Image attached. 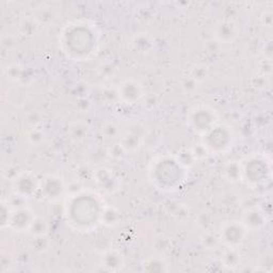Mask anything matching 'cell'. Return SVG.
I'll use <instances>...</instances> for the list:
<instances>
[{"label": "cell", "mask_w": 273, "mask_h": 273, "mask_svg": "<svg viewBox=\"0 0 273 273\" xmlns=\"http://www.w3.org/2000/svg\"><path fill=\"white\" fill-rule=\"evenodd\" d=\"M121 218L122 216L119 209L111 205H104L101 215V223L108 227H113L120 223Z\"/></svg>", "instance_id": "23"}, {"label": "cell", "mask_w": 273, "mask_h": 273, "mask_svg": "<svg viewBox=\"0 0 273 273\" xmlns=\"http://www.w3.org/2000/svg\"><path fill=\"white\" fill-rule=\"evenodd\" d=\"M93 181L106 193H114L120 187V180L113 173L104 167H97L94 169Z\"/></svg>", "instance_id": "13"}, {"label": "cell", "mask_w": 273, "mask_h": 273, "mask_svg": "<svg viewBox=\"0 0 273 273\" xmlns=\"http://www.w3.org/2000/svg\"><path fill=\"white\" fill-rule=\"evenodd\" d=\"M87 93H88V87L85 84H78L73 88V94H74V96H76L77 98L88 96Z\"/></svg>", "instance_id": "50"}, {"label": "cell", "mask_w": 273, "mask_h": 273, "mask_svg": "<svg viewBox=\"0 0 273 273\" xmlns=\"http://www.w3.org/2000/svg\"><path fill=\"white\" fill-rule=\"evenodd\" d=\"M26 138L28 143L33 145V147H36V145H40L44 142L45 133L42 129L39 128V127H34V128H31L28 132H27Z\"/></svg>", "instance_id": "34"}, {"label": "cell", "mask_w": 273, "mask_h": 273, "mask_svg": "<svg viewBox=\"0 0 273 273\" xmlns=\"http://www.w3.org/2000/svg\"><path fill=\"white\" fill-rule=\"evenodd\" d=\"M6 201L8 202L9 205H10L12 209H21V208L28 207V198L16 192H13L6 199Z\"/></svg>", "instance_id": "35"}, {"label": "cell", "mask_w": 273, "mask_h": 273, "mask_svg": "<svg viewBox=\"0 0 273 273\" xmlns=\"http://www.w3.org/2000/svg\"><path fill=\"white\" fill-rule=\"evenodd\" d=\"M188 76L195 80L198 85L202 84L209 76V67L204 63H196L191 66Z\"/></svg>", "instance_id": "28"}, {"label": "cell", "mask_w": 273, "mask_h": 273, "mask_svg": "<svg viewBox=\"0 0 273 273\" xmlns=\"http://www.w3.org/2000/svg\"><path fill=\"white\" fill-rule=\"evenodd\" d=\"M180 87H181V89H183L184 92H186L188 94H191V93H193L194 91H196V89L198 87V84L191 77L187 76L183 80H181Z\"/></svg>", "instance_id": "42"}, {"label": "cell", "mask_w": 273, "mask_h": 273, "mask_svg": "<svg viewBox=\"0 0 273 273\" xmlns=\"http://www.w3.org/2000/svg\"><path fill=\"white\" fill-rule=\"evenodd\" d=\"M40 183L41 180L32 172L22 171L21 174L12 181L13 192L29 198L40 190Z\"/></svg>", "instance_id": "9"}, {"label": "cell", "mask_w": 273, "mask_h": 273, "mask_svg": "<svg viewBox=\"0 0 273 273\" xmlns=\"http://www.w3.org/2000/svg\"><path fill=\"white\" fill-rule=\"evenodd\" d=\"M175 158L180 163V166L183 168H185L186 170L191 169L197 162L195 157L193 156L192 151H191V149H188V148L180 149L177 152V154L175 155Z\"/></svg>", "instance_id": "27"}, {"label": "cell", "mask_w": 273, "mask_h": 273, "mask_svg": "<svg viewBox=\"0 0 273 273\" xmlns=\"http://www.w3.org/2000/svg\"><path fill=\"white\" fill-rule=\"evenodd\" d=\"M108 158V148L105 149L102 147H95L91 149V151L88 153V160L90 165H101Z\"/></svg>", "instance_id": "29"}, {"label": "cell", "mask_w": 273, "mask_h": 273, "mask_svg": "<svg viewBox=\"0 0 273 273\" xmlns=\"http://www.w3.org/2000/svg\"><path fill=\"white\" fill-rule=\"evenodd\" d=\"M93 174H94V169H92V165H90L89 162L86 163V165L80 166L76 171L77 179L84 181V183L90 179L93 180Z\"/></svg>", "instance_id": "38"}, {"label": "cell", "mask_w": 273, "mask_h": 273, "mask_svg": "<svg viewBox=\"0 0 273 273\" xmlns=\"http://www.w3.org/2000/svg\"><path fill=\"white\" fill-rule=\"evenodd\" d=\"M239 29L237 25L230 20H223L215 27V41L219 44H231L238 38Z\"/></svg>", "instance_id": "14"}, {"label": "cell", "mask_w": 273, "mask_h": 273, "mask_svg": "<svg viewBox=\"0 0 273 273\" xmlns=\"http://www.w3.org/2000/svg\"><path fill=\"white\" fill-rule=\"evenodd\" d=\"M39 191L45 199L49 202H57L66 194V184L62 177L49 174L41 180Z\"/></svg>", "instance_id": "8"}, {"label": "cell", "mask_w": 273, "mask_h": 273, "mask_svg": "<svg viewBox=\"0 0 273 273\" xmlns=\"http://www.w3.org/2000/svg\"><path fill=\"white\" fill-rule=\"evenodd\" d=\"M0 265H2V271H6L7 268L10 267L11 265V260L9 261V256H2V259H0Z\"/></svg>", "instance_id": "54"}, {"label": "cell", "mask_w": 273, "mask_h": 273, "mask_svg": "<svg viewBox=\"0 0 273 273\" xmlns=\"http://www.w3.org/2000/svg\"><path fill=\"white\" fill-rule=\"evenodd\" d=\"M97 33L92 26L86 23L67 25L62 32L61 45L63 51L73 60L83 61L95 52Z\"/></svg>", "instance_id": "2"}, {"label": "cell", "mask_w": 273, "mask_h": 273, "mask_svg": "<svg viewBox=\"0 0 273 273\" xmlns=\"http://www.w3.org/2000/svg\"><path fill=\"white\" fill-rule=\"evenodd\" d=\"M90 128L88 124L81 121L77 122H73L70 124L69 128H67V135L71 141L75 142V143H80L87 139V136L89 135Z\"/></svg>", "instance_id": "20"}, {"label": "cell", "mask_w": 273, "mask_h": 273, "mask_svg": "<svg viewBox=\"0 0 273 273\" xmlns=\"http://www.w3.org/2000/svg\"><path fill=\"white\" fill-rule=\"evenodd\" d=\"M35 217L29 207L13 209L9 222V229L17 233L28 232Z\"/></svg>", "instance_id": "12"}, {"label": "cell", "mask_w": 273, "mask_h": 273, "mask_svg": "<svg viewBox=\"0 0 273 273\" xmlns=\"http://www.w3.org/2000/svg\"><path fill=\"white\" fill-rule=\"evenodd\" d=\"M142 270L145 272H154V273H161V272H168L169 265L161 255L151 256L145 259L142 262Z\"/></svg>", "instance_id": "21"}, {"label": "cell", "mask_w": 273, "mask_h": 273, "mask_svg": "<svg viewBox=\"0 0 273 273\" xmlns=\"http://www.w3.org/2000/svg\"><path fill=\"white\" fill-rule=\"evenodd\" d=\"M25 120H26L27 124L31 127V128H34V127H39V125L42 123L43 117L40 112L32 111L26 115Z\"/></svg>", "instance_id": "44"}, {"label": "cell", "mask_w": 273, "mask_h": 273, "mask_svg": "<svg viewBox=\"0 0 273 273\" xmlns=\"http://www.w3.org/2000/svg\"><path fill=\"white\" fill-rule=\"evenodd\" d=\"M170 245V241L167 237H163V236H161V237L157 238V241H156V248L157 249H160L161 250V247H163V250H167L168 247Z\"/></svg>", "instance_id": "53"}, {"label": "cell", "mask_w": 273, "mask_h": 273, "mask_svg": "<svg viewBox=\"0 0 273 273\" xmlns=\"http://www.w3.org/2000/svg\"><path fill=\"white\" fill-rule=\"evenodd\" d=\"M48 230H49V224L47 220L43 217H35L28 233L33 237V236L46 235L48 233Z\"/></svg>", "instance_id": "30"}, {"label": "cell", "mask_w": 273, "mask_h": 273, "mask_svg": "<svg viewBox=\"0 0 273 273\" xmlns=\"http://www.w3.org/2000/svg\"><path fill=\"white\" fill-rule=\"evenodd\" d=\"M101 266L108 272L121 271L125 266V257L123 253L115 249L105 251L101 257Z\"/></svg>", "instance_id": "16"}, {"label": "cell", "mask_w": 273, "mask_h": 273, "mask_svg": "<svg viewBox=\"0 0 273 273\" xmlns=\"http://www.w3.org/2000/svg\"><path fill=\"white\" fill-rule=\"evenodd\" d=\"M258 74L265 78H268L272 75V61L262 59L258 63Z\"/></svg>", "instance_id": "41"}, {"label": "cell", "mask_w": 273, "mask_h": 273, "mask_svg": "<svg viewBox=\"0 0 273 273\" xmlns=\"http://www.w3.org/2000/svg\"><path fill=\"white\" fill-rule=\"evenodd\" d=\"M131 46L132 48L140 53H148L153 50L155 44L154 39L149 33L140 32L133 35L131 40Z\"/></svg>", "instance_id": "19"}, {"label": "cell", "mask_w": 273, "mask_h": 273, "mask_svg": "<svg viewBox=\"0 0 273 273\" xmlns=\"http://www.w3.org/2000/svg\"><path fill=\"white\" fill-rule=\"evenodd\" d=\"M21 172L22 171H20V170H18L16 167H13V166H8L5 170H4V173H3V174H4V177L6 178V179H10L11 181H13L18 175H20L21 174Z\"/></svg>", "instance_id": "49"}, {"label": "cell", "mask_w": 273, "mask_h": 273, "mask_svg": "<svg viewBox=\"0 0 273 273\" xmlns=\"http://www.w3.org/2000/svg\"><path fill=\"white\" fill-rule=\"evenodd\" d=\"M34 80V73L30 67H26L24 66L23 73L20 81H18V84L21 86H29L30 84H32V81Z\"/></svg>", "instance_id": "45"}, {"label": "cell", "mask_w": 273, "mask_h": 273, "mask_svg": "<svg viewBox=\"0 0 273 273\" xmlns=\"http://www.w3.org/2000/svg\"><path fill=\"white\" fill-rule=\"evenodd\" d=\"M16 39L12 34H6L2 39V46L6 50H11L16 46Z\"/></svg>", "instance_id": "47"}, {"label": "cell", "mask_w": 273, "mask_h": 273, "mask_svg": "<svg viewBox=\"0 0 273 273\" xmlns=\"http://www.w3.org/2000/svg\"><path fill=\"white\" fill-rule=\"evenodd\" d=\"M58 12L56 8L51 5L45 4L35 9L33 17L40 26H50L57 20Z\"/></svg>", "instance_id": "17"}, {"label": "cell", "mask_w": 273, "mask_h": 273, "mask_svg": "<svg viewBox=\"0 0 273 273\" xmlns=\"http://www.w3.org/2000/svg\"><path fill=\"white\" fill-rule=\"evenodd\" d=\"M13 209L8 204L6 199L2 202L0 205V225H2L3 229L9 227V222H10V218Z\"/></svg>", "instance_id": "37"}, {"label": "cell", "mask_w": 273, "mask_h": 273, "mask_svg": "<svg viewBox=\"0 0 273 273\" xmlns=\"http://www.w3.org/2000/svg\"><path fill=\"white\" fill-rule=\"evenodd\" d=\"M143 106L144 108L149 109V110H152V109L156 108L159 104V101H158V97L156 95H148V96H144L143 99Z\"/></svg>", "instance_id": "48"}, {"label": "cell", "mask_w": 273, "mask_h": 273, "mask_svg": "<svg viewBox=\"0 0 273 273\" xmlns=\"http://www.w3.org/2000/svg\"><path fill=\"white\" fill-rule=\"evenodd\" d=\"M102 99L107 104L120 102L119 89H117V87H105L102 90Z\"/></svg>", "instance_id": "33"}, {"label": "cell", "mask_w": 273, "mask_h": 273, "mask_svg": "<svg viewBox=\"0 0 273 273\" xmlns=\"http://www.w3.org/2000/svg\"><path fill=\"white\" fill-rule=\"evenodd\" d=\"M248 231H259L267 223V216L259 207H250L245 209L240 220Z\"/></svg>", "instance_id": "15"}, {"label": "cell", "mask_w": 273, "mask_h": 273, "mask_svg": "<svg viewBox=\"0 0 273 273\" xmlns=\"http://www.w3.org/2000/svg\"><path fill=\"white\" fill-rule=\"evenodd\" d=\"M102 134L104 135V138L107 140L120 139V136L122 135L119 125L114 122H111V121L107 122L103 125Z\"/></svg>", "instance_id": "31"}, {"label": "cell", "mask_w": 273, "mask_h": 273, "mask_svg": "<svg viewBox=\"0 0 273 273\" xmlns=\"http://www.w3.org/2000/svg\"><path fill=\"white\" fill-rule=\"evenodd\" d=\"M260 21L263 27H266V28H271L272 24H273V14L271 10H267L261 14Z\"/></svg>", "instance_id": "51"}, {"label": "cell", "mask_w": 273, "mask_h": 273, "mask_svg": "<svg viewBox=\"0 0 273 273\" xmlns=\"http://www.w3.org/2000/svg\"><path fill=\"white\" fill-rule=\"evenodd\" d=\"M86 191V186L84 181L79 179H74L66 184V195L69 196H75Z\"/></svg>", "instance_id": "36"}, {"label": "cell", "mask_w": 273, "mask_h": 273, "mask_svg": "<svg viewBox=\"0 0 273 273\" xmlns=\"http://www.w3.org/2000/svg\"><path fill=\"white\" fill-rule=\"evenodd\" d=\"M242 180L252 186H258L265 183L271 176V161L266 156L252 155L242 162Z\"/></svg>", "instance_id": "5"}, {"label": "cell", "mask_w": 273, "mask_h": 273, "mask_svg": "<svg viewBox=\"0 0 273 273\" xmlns=\"http://www.w3.org/2000/svg\"><path fill=\"white\" fill-rule=\"evenodd\" d=\"M23 70H24V66L21 65V64H17V63H12V64L8 65L4 73L6 77L11 80V81H14V83H17L20 81L21 79V76H22V73H23Z\"/></svg>", "instance_id": "32"}, {"label": "cell", "mask_w": 273, "mask_h": 273, "mask_svg": "<svg viewBox=\"0 0 273 273\" xmlns=\"http://www.w3.org/2000/svg\"><path fill=\"white\" fill-rule=\"evenodd\" d=\"M223 176L230 183H239L242 180V166L241 161L230 160L223 167Z\"/></svg>", "instance_id": "18"}, {"label": "cell", "mask_w": 273, "mask_h": 273, "mask_svg": "<svg viewBox=\"0 0 273 273\" xmlns=\"http://www.w3.org/2000/svg\"><path fill=\"white\" fill-rule=\"evenodd\" d=\"M40 28L39 23L32 16H25L18 23V32L26 38H32L38 33Z\"/></svg>", "instance_id": "24"}, {"label": "cell", "mask_w": 273, "mask_h": 273, "mask_svg": "<svg viewBox=\"0 0 273 273\" xmlns=\"http://www.w3.org/2000/svg\"><path fill=\"white\" fill-rule=\"evenodd\" d=\"M145 139V128L140 123H132L121 136L119 142L127 153L138 151Z\"/></svg>", "instance_id": "10"}, {"label": "cell", "mask_w": 273, "mask_h": 273, "mask_svg": "<svg viewBox=\"0 0 273 273\" xmlns=\"http://www.w3.org/2000/svg\"><path fill=\"white\" fill-rule=\"evenodd\" d=\"M262 56H263V59L272 61V42L271 41L266 42L265 45H263Z\"/></svg>", "instance_id": "52"}, {"label": "cell", "mask_w": 273, "mask_h": 273, "mask_svg": "<svg viewBox=\"0 0 273 273\" xmlns=\"http://www.w3.org/2000/svg\"><path fill=\"white\" fill-rule=\"evenodd\" d=\"M235 135L231 127L217 123L202 135V143L211 154H224L234 145Z\"/></svg>", "instance_id": "4"}, {"label": "cell", "mask_w": 273, "mask_h": 273, "mask_svg": "<svg viewBox=\"0 0 273 273\" xmlns=\"http://www.w3.org/2000/svg\"><path fill=\"white\" fill-rule=\"evenodd\" d=\"M248 229L241 221L225 222L219 232L221 242L226 248L238 249L248 236Z\"/></svg>", "instance_id": "7"}, {"label": "cell", "mask_w": 273, "mask_h": 273, "mask_svg": "<svg viewBox=\"0 0 273 273\" xmlns=\"http://www.w3.org/2000/svg\"><path fill=\"white\" fill-rule=\"evenodd\" d=\"M127 154V152L124 150V148L122 147V144L117 141L114 142L111 147L108 148V155L109 158H112L114 160H121L125 157V155Z\"/></svg>", "instance_id": "39"}, {"label": "cell", "mask_w": 273, "mask_h": 273, "mask_svg": "<svg viewBox=\"0 0 273 273\" xmlns=\"http://www.w3.org/2000/svg\"><path fill=\"white\" fill-rule=\"evenodd\" d=\"M117 89H119L120 102L127 105L139 103L145 96L143 86L135 79L124 80L120 86H117Z\"/></svg>", "instance_id": "11"}, {"label": "cell", "mask_w": 273, "mask_h": 273, "mask_svg": "<svg viewBox=\"0 0 273 273\" xmlns=\"http://www.w3.org/2000/svg\"><path fill=\"white\" fill-rule=\"evenodd\" d=\"M199 242H201L202 247L208 251L216 250L222 244L219 233L208 231V230L205 231L201 235V237H199Z\"/></svg>", "instance_id": "25"}, {"label": "cell", "mask_w": 273, "mask_h": 273, "mask_svg": "<svg viewBox=\"0 0 273 273\" xmlns=\"http://www.w3.org/2000/svg\"><path fill=\"white\" fill-rule=\"evenodd\" d=\"M98 73L105 78H110L114 75L115 73V66L112 64L111 62H104L101 63V65L98 66Z\"/></svg>", "instance_id": "43"}, {"label": "cell", "mask_w": 273, "mask_h": 273, "mask_svg": "<svg viewBox=\"0 0 273 273\" xmlns=\"http://www.w3.org/2000/svg\"><path fill=\"white\" fill-rule=\"evenodd\" d=\"M191 151H192L193 153V156L195 157L196 161H201V160H204L206 159L209 155H211V153L208 152V150L206 149L205 145L201 142V143H197V144H194L192 148H190Z\"/></svg>", "instance_id": "40"}, {"label": "cell", "mask_w": 273, "mask_h": 273, "mask_svg": "<svg viewBox=\"0 0 273 273\" xmlns=\"http://www.w3.org/2000/svg\"><path fill=\"white\" fill-rule=\"evenodd\" d=\"M186 171L175 156H163L153 163L150 177L153 184L159 189L171 191L176 189L185 180Z\"/></svg>", "instance_id": "3"}, {"label": "cell", "mask_w": 273, "mask_h": 273, "mask_svg": "<svg viewBox=\"0 0 273 273\" xmlns=\"http://www.w3.org/2000/svg\"><path fill=\"white\" fill-rule=\"evenodd\" d=\"M30 248L36 254H44L51 248V240L46 235L33 236V239L30 242Z\"/></svg>", "instance_id": "26"}, {"label": "cell", "mask_w": 273, "mask_h": 273, "mask_svg": "<svg viewBox=\"0 0 273 273\" xmlns=\"http://www.w3.org/2000/svg\"><path fill=\"white\" fill-rule=\"evenodd\" d=\"M222 266L229 270H236L241 263V255L236 248H226L221 255Z\"/></svg>", "instance_id": "22"}, {"label": "cell", "mask_w": 273, "mask_h": 273, "mask_svg": "<svg viewBox=\"0 0 273 273\" xmlns=\"http://www.w3.org/2000/svg\"><path fill=\"white\" fill-rule=\"evenodd\" d=\"M76 108L79 112H88L92 108V101L88 96L77 98Z\"/></svg>", "instance_id": "46"}, {"label": "cell", "mask_w": 273, "mask_h": 273, "mask_svg": "<svg viewBox=\"0 0 273 273\" xmlns=\"http://www.w3.org/2000/svg\"><path fill=\"white\" fill-rule=\"evenodd\" d=\"M187 122L194 132L203 135L217 123H219L215 109L207 105H197L191 108L187 114Z\"/></svg>", "instance_id": "6"}, {"label": "cell", "mask_w": 273, "mask_h": 273, "mask_svg": "<svg viewBox=\"0 0 273 273\" xmlns=\"http://www.w3.org/2000/svg\"><path fill=\"white\" fill-rule=\"evenodd\" d=\"M103 207L99 197L87 191L75 196H69L65 209L67 222L78 231L89 232L101 223Z\"/></svg>", "instance_id": "1"}]
</instances>
